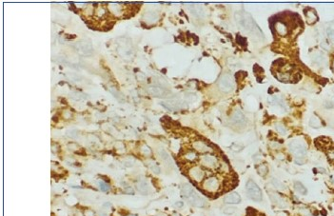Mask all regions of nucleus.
<instances>
[{"mask_svg": "<svg viewBox=\"0 0 334 216\" xmlns=\"http://www.w3.org/2000/svg\"><path fill=\"white\" fill-rule=\"evenodd\" d=\"M274 29L277 34L281 36H286L288 33V28L287 25L282 21H276L274 24Z\"/></svg>", "mask_w": 334, "mask_h": 216, "instance_id": "obj_12", "label": "nucleus"}, {"mask_svg": "<svg viewBox=\"0 0 334 216\" xmlns=\"http://www.w3.org/2000/svg\"><path fill=\"white\" fill-rule=\"evenodd\" d=\"M189 8L190 9V11L193 15H195L197 17H203L205 16V11L202 7V5L199 4H191L189 6Z\"/></svg>", "mask_w": 334, "mask_h": 216, "instance_id": "obj_15", "label": "nucleus"}, {"mask_svg": "<svg viewBox=\"0 0 334 216\" xmlns=\"http://www.w3.org/2000/svg\"><path fill=\"white\" fill-rule=\"evenodd\" d=\"M305 15H306V22L308 24H314L316 21H317V15L315 12L312 11V10H310V11H305Z\"/></svg>", "mask_w": 334, "mask_h": 216, "instance_id": "obj_17", "label": "nucleus"}, {"mask_svg": "<svg viewBox=\"0 0 334 216\" xmlns=\"http://www.w3.org/2000/svg\"><path fill=\"white\" fill-rule=\"evenodd\" d=\"M327 36L329 38V40L334 44V30L333 29H329L327 31Z\"/></svg>", "mask_w": 334, "mask_h": 216, "instance_id": "obj_32", "label": "nucleus"}, {"mask_svg": "<svg viewBox=\"0 0 334 216\" xmlns=\"http://www.w3.org/2000/svg\"><path fill=\"white\" fill-rule=\"evenodd\" d=\"M268 171V168L266 164H260L258 167H257V172H258V174L262 177H265L267 175Z\"/></svg>", "mask_w": 334, "mask_h": 216, "instance_id": "obj_24", "label": "nucleus"}, {"mask_svg": "<svg viewBox=\"0 0 334 216\" xmlns=\"http://www.w3.org/2000/svg\"><path fill=\"white\" fill-rule=\"evenodd\" d=\"M184 158L188 162H194L198 159V155L196 154V152L192 151V150H189L184 154Z\"/></svg>", "mask_w": 334, "mask_h": 216, "instance_id": "obj_21", "label": "nucleus"}, {"mask_svg": "<svg viewBox=\"0 0 334 216\" xmlns=\"http://www.w3.org/2000/svg\"><path fill=\"white\" fill-rule=\"evenodd\" d=\"M288 149L295 158H304L307 151V143L304 138H294L288 144Z\"/></svg>", "mask_w": 334, "mask_h": 216, "instance_id": "obj_2", "label": "nucleus"}, {"mask_svg": "<svg viewBox=\"0 0 334 216\" xmlns=\"http://www.w3.org/2000/svg\"><path fill=\"white\" fill-rule=\"evenodd\" d=\"M189 176L191 180H193L196 183H200L205 180L206 171L199 166H193L189 170Z\"/></svg>", "mask_w": 334, "mask_h": 216, "instance_id": "obj_8", "label": "nucleus"}, {"mask_svg": "<svg viewBox=\"0 0 334 216\" xmlns=\"http://www.w3.org/2000/svg\"><path fill=\"white\" fill-rule=\"evenodd\" d=\"M158 153H159L160 158H161L166 164H168V165H171V159L169 153H168V152H167L165 149H160L158 150Z\"/></svg>", "mask_w": 334, "mask_h": 216, "instance_id": "obj_19", "label": "nucleus"}, {"mask_svg": "<svg viewBox=\"0 0 334 216\" xmlns=\"http://www.w3.org/2000/svg\"><path fill=\"white\" fill-rule=\"evenodd\" d=\"M231 149H232L233 151H236V152H238V151H240V150H242L243 149V146L242 145H240V144H233L232 146H231Z\"/></svg>", "mask_w": 334, "mask_h": 216, "instance_id": "obj_31", "label": "nucleus"}, {"mask_svg": "<svg viewBox=\"0 0 334 216\" xmlns=\"http://www.w3.org/2000/svg\"><path fill=\"white\" fill-rule=\"evenodd\" d=\"M224 201L227 204H238L241 202V196L237 192H231L225 196Z\"/></svg>", "mask_w": 334, "mask_h": 216, "instance_id": "obj_14", "label": "nucleus"}, {"mask_svg": "<svg viewBox=\"0 0 334 216\" xmlns=\"http://www.w3.org/2000/svg\"><path fill=\"white\" fill-rule=\"evenodd\" d=\"M274 128L276 130V132L282 135H287L288 134V130L286 127L283 125V124H275Z\"/></svg>", "mask_w": 334, "mask_h": 216, "instance_id": "obj_26", "label": "nucleus"}, {"mask_svg": "<svg viewBox=\"0 0 334 216\" xmlns=\"http://www.w3.org/2000/svg\"><path fill=\"white\" fill-rule=\"evenodd\" d=\"M312 59H313L315 62L320 63V62H322V61L324 60V55L321 54V53H316V54L312 56Z\"/></svg>", "mask_w": 334, "mask_h": 216, "instance_id": "obj_29", "label": "nucleus"}, {"mask_svg": "<svg viewBox=\"0 0 334 216\" xmlns=\"http://www.w3.org/2000/svg\"><path fill=\"white\" fill-rule=\"evenodd\" d=\"M136 188L139 192H141L142 194H148L149 192V186L146 182L144 181H140L136 184Z\"/></svg>", "mask_w": 334, "mask_h": 216, "instance_id": "obj_18", "label": "nucleus"}, {"mask_svg": "<svg viewBox=\"0 0 334 216\" xmlns=\"http://www.w3.org/2000/svg\"><path fill=\"white\" fill-rule=\"evenodd\" d=\"M317 170H318L319 172H322V173H325V172H326V170H325V169H320V168H319V169H317Z\"/></svg>", "mask_w": 334, "mask_h": 216, "instance_id": "obj_38", "label": "nucleus"}, {"mask_svg": "<svg viewBox=\"0 0 334 216\" xmlns=\"http://www.w3.org/2000/svg\"><path fill=\"white\" fill-rule=\"evenodd\" d=\"M77 135H78V133H77V132L74 130H71V131L67 132V136H69V137L75 138V137H77Z\"/></svg>", "mask_w": 334, "mask_h": 216, "instance_id": "obj_33", "label": "nucleus"}, {"mask_svg": "<svg viewBox=\"0 0 334 216\" xmlns=\"http://www.w3.org/2000/svg\"><path fill=\"white\" fill-rule=\"evenodd\" d=\"M246 190H247V194L248 196L256 202H259L262 200V192L260 188L257 186V184L252 181V180H249L247 182L246 185Z\"/></svg>", "mask_w": 334, "mask_h": 216, "instance_id": "obj_5", "label": "nucleus"}, {"mask_svg": "<svg viewBox=\"0 0 334 216\" xmlns=\"http://www.w3.org/2000/svg\"><path fill=\"white\" fill-rule=\"evenodd\" d=\"M294 188H295V190H296L298 193L303 194V195L306 194V192H307L306 187H305L301 182H295V183H294Z\"/></svg>", "mask_w": 334, "mask_h": 216, "instance_id": "obj_22", "label": "nucleus"}, {"mask_svg": "<svg viewBox=\"0 0 334 216\" xmlns=\"http://www.w3.org/2000/svg\"><path fill=\"white\" fill-rule=\"evenodd\" d=\"M63 116L64 117H65V118H71V116H72V113H71V111H69V110H65V111H64V114H63Z\"/></svg>", "mask_w": 334, "mask_h": 216, "instance_id": "obj_36", "label": "nucleus"}, {"mask_svg": "<svg viewBox=\"0 0 334 216\" xmlns=\"http://www.w3.org/2000/svg\"><path fill=\"white\" fill-rule=\"evenodd\" d=\"M128 216H135V215H128Z\"/></svg>", "mask_w": 334, "mask_h": 216, "instance_id": "obj_40", "label": "nucleus"}, {"mask_svg": "<svg viewBox=\"0 0 334 216\" xmlns=\"http://www.w3.org/2000/svg\"><path fill=\"white\" fill-rule=\"evenodd\" d=\"M310 126L313 129H319L321 126H322V122H321L320 118L316 115L311 116V118L310 119Z\"/></svg>", "mask_w": 334, "mask_h": 216, "instance_id": "obj_20", "label": "nucleus"}, {"mask_svg": "<svg viewBox=\"0 0 334 216\" xmlns=\"http://www.w3.org/2000/svg\"><path fill=\"white\" fill-rule=\"evenodd\" d=\"M175 206H177V207H182V206H183V203H182V202L176 203V204H175Z\"/></svg>", "mask_w": 334, "mask_h": 216, "instance_id": "obj_39", "label": "nucleus"}, {"mask_svg": "<svg viewBox=\"0 0 334 216\" xmlns=\"http://www.w3.org/2000/svg\"><path fill=\"white\" fill-rule=\"evenodd\" d=\"M187 199H188L189 204H191L192 206H194V207L201 208V207H204V206H205V200H204L200 195H198V194L195 192V190H194V192H192Z\"/></svg>", "mask_w": 334, "mask_h": 216, "instance_id": "obj_11", "label": "nucleus"}, {"mask_svg": "<svg viewBox=\"0 0 334 216\" xmlns=\"http://www.w3.org/2000/svg\"><path fill=\"white\" fill-rule=\"evenodd\" d=\"M192 149H193L195 151L199 152V153H210L213 149L212 148H210L207 143L202 141V140H195L193 143H192Z\"/></svg>", "mask_w": 334, "mask_h": 216, "instance_id": "obj_10", "label": "nucleus"}, {"mask_svg": "<svg viewBox=\"0 0 334 216\" xmlns=\"http://www.w3.org/2000/svg\"><path fill=\"white\" fill-rule=\"evenodd\" d=\"M162 105L166 109H168L170 110H179L186 107L183 101L179 100V99H169V100L162 102Z\"/></svg>", "mask_w": 334, "mask_h": 216, "instance_id": "obj_9", "label": "nucleus"}, {"mask_svg": "<svg viewBox=\"0 0 334 216\" xmlns=\"http://www.w3.org/2000/svg\"><path fill=\"white\" fill-rule=\"evenodd\" d=\"M276 76H277L278 80L283 81V82H288L289 79H290V74L288 73V72H283V71H281V72H278V73L276 74Z\"/></svg>", "mask_w": 334, "mask_h": 216, "instance_id": "obj_25", "label": "nucleus"}, {"mask_svg": "<svg viewBox=\"0 0 334 216\" xmlns=\"http://www.w3.org/2000/svg\"><path fill=\"white\" fill-rule=\"evenodd\" d=\"M148 92L150 94L156 96V97H163L166 95V91L162 87L159 86H151L148 88Z\"/></svg>", "mask_w": 334, "mask_h": 216, "instance_id": "obj_13", "label": "nucleus"}, {"mask_svg": "<svg viewBox=\"0 0 334 216\" xmlns=\"http://www.w3.org/2000/svg\"><path fill=\"white\" fill-rule=\"evenodd\" d=\"M269 147H271L272 149H280L282 148V145L276 141H271V143H269Z\"/></svg>", "mask_w": 334, "mask_h": 216, "instance_id": "obj_30", "label": "nucleus"}, {"mask_svg": "<svg viewBox=\"0 0 334 216\" xmlns=\"http://www.w3.org/2000/svg\"><path fill=\"white\" fill-rule=\"evenodd\" d=\"M202 188H203V189L205 190L206 192L215 194L220 190L221 184H220V181H219V179L217 178V177L211 176V177H209V178L205 179L203 181Z\"/></svg>", "mask_w": 334, "mask_h": 216, "instance_id": "obj_3", "label": "nucleus"}, {"mask_svg": "<svg viewBox=\"0 0 334 216\" xmlns=\"http://www.w3.org/2000/svg\"><path fill=\"white\" fill-rule=\"evenodd\" d=\"M271 183H272L273 187H274L277 190H280V192H285V190H286V186L283 184L281 181H279L278 179L273 178L272 181H271Z\"/></svg>", "mask_w": 334, "mask_h": 216, "instance_id": "obj_23", "label": "nucleus"}, {"mask_svg": "<svg viewBox=\"0 0 334 216\" xmlns=\"http://www.w3.org/2000/svg\"><path fill=\"white\" fill-rule=\"evenodd\" d=\"M99 188H100V189L102 190V192H108L110 190L109 184H107L106 182H103V181L99 182Z\"/></svg>", "mask_w": 334, "mask_h": 216, "instance_id": "obj_28", "label": "nucleus"}, {"mask_svg": "<svg viewBox=\"0 0 334 216\" xmlns=\"http://www.w3.org/2000/svg\"><path fill=\"white\" fill-rule=\"evenodd\" d=\"M144 19L149 24H154V23H156L158 21L159 15L157 14H155V12H149V14L145 15Z\"/></svg>", "mask_w": 334, "mask_h": 216, "instance_id": "obj_16", "label": "nucleus"}, {"mask_svg": "<svg viewBox=\"0 0 334 216\" xmlns=\"http://www.w3.org/2000/svg\"><path fill=\"white\" fill-rule=\"evenodd\" d=\"M224 213L225 214H228V215H231L235 213L236 211V208L235 207H231V206H228V207H225L224 210H223Z\"/></svg>", "mask_w": 334, "mask_h": 216, "instance_id": "obj_27", "label": "nucleus"}, {"mask_svg": "<svg viewBox=\"0 0 334 216\" xmlns=\"http://www.w3.org/2000/svg\"><path fill=\"white\" fill-rule=\"evenodd\" d=\"M199 162L202 166L209 170H214L220 167V163L218 158L211 153H206L199 157Z\"/></svg>", "mask_w": 334, "mask_h": 216, "instance_id": "obj_4", "label": "nucleus"}, {"mask_svg": "<svg viewBox=\"0 0 334 216\" xmlns=\"http://www.w3.org/2000/svg\"><path fill=\"white\" fill-rule=\"evenodd\" d=\"M234 88V81L229 74H223L218 81V89L225 93H230Z\"/></svg>", "mask_w": 334, "mask_h": 216, "instance_id": "obj_6", "label": "nucleus"}, {"mask_svg": "<svg viewBox=\"0 0 334 216\" xmlns=\"http://www.w3.org/2000/svg\"><path fill=\"white\" fill-rule=\"evenodd\" d=\"M333 103H331L330 102V101H327V102H326V107L327 108H328V109H331V108H333Z\"/></svg>", "mask_w": 334, "mask_h": 216, "instance_id": "obj_37", "label": "nucleus"}, {"mask_svg": "<svg viewBox=\"0 0 334 216\" xmlns=\"http://www.w3.org/2000/svg\"><path fill=\"white\" fill-rule=\"evenodd\" d=\"M230 122L234 126L238 127V128H243V127H245L247 124V118L241 110L236 109V110H234L232 114H231Z\"/></svg>", "mask_w": 334, "mask_h": 216, "instance_id": "obj_7", "label": "nucleus"}, {"mask_svg": "<svg viewBox=\"0 0 334 216\" xmlns=\"http://www.w3.org/2000/svg\"><path fill=\"white\" fill-rule=\"evenodd\" d=\"M294 163L297 165H303L305 163V158H295Z\"/></svg>", "mask_w": 334, "mask_h": 216, "instance_id": "obj_34", "label": "nucleus"}, {"mask_svg": "<svg viewBox=\"0 0 334 216\" xmlns=\"http://www.w3.org/2000/svg\"><path fill=\"white\" fill-rule=\"evenodd\" d=\"M84 216H94V213L91 210H86L84 211Z\"/></svg>", "mask_w": 334, "mask_h": 216, "instance_id": "obj_35", "label": "nucleus"}, {"mask_svg": "<svg viewBox=\"0 0 334 216\" xmlns=\"http://www.w3.org/2000/svg\"><path fill=\"white\" fill-rule=\"evenodd\" d=\"M332 23H333V25H334V20H333V22H332Z\"/></svg>", "mask_w": 334, "mask_h": 216, "instance_id": "obj_41", "label": "nucleus"}, {"mask_svg": "<svg viewBox=\"0 0 334 216\" xmlns=\"http://www.w3.org/2000/svg\"><path fill=\"white\" fill-rule=\"evenodd\" d=\"M235 20L246 31L250 32L251 33L259 36V37L260 36L262 38L264 37L261 30L258 28L257 24L255 23V21L253 20V18L251 17L250 15L247 14V12H245V14H244V12H237V14H235Z\"/></svg>", "mask_w": 334, "mask_h": 216, "instance_id": "obj_1", "label": "nucleus"}, {"mask_svg": "<svg viewBox=\"0 0 334 216\" xmlns=\"http://www.w3.org/2000/svg\"><path fill=\"white\" fill-rule=\"evenodd\" d=\"M333 67H334V63H333Z\"/></svg>", "mask_w": 334, "mask_h": 216, "instance_id": "obj_42", "label": "nucleus"}]
</instances>
